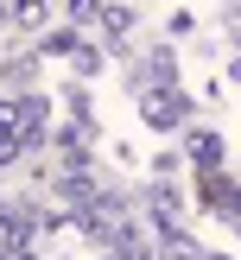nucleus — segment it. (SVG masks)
Returning a JSON list of instances; mask_svg holds the SVG:
<instances>
[{"mask_svg":"<svg viewBox=\"0 0 241 260\" xmlns=\"http://www.w3.org/2000/svg\"><path fill=\"white\" fill-rule=\"evenodd\" d=\"M140 114L159 134H178V127H190V95L184 89H152V95H140Z\"/></svg>","mask_w":241,"mask_h":260,"instance_id":"f257e3e1","label":"nucleus"},{"mask_svg":"<svg viewBox=\"0 0 241 260\" xmlns=\"http://www.w3.org/2000/svg\"><path fill=\"white\" fill-rule=\"evenodd\" d=\"M127 83L140 89V95H152V89H178V63H171V51H146V57L133 63V76H127Z\"/></svg>","mask_w":241,"mask_h":260,"instance_id":"f03ea898","label":"nucleus"},{"mask_svg":"<svg viewBox=\"0 0 241 260\" xmlns=\"http://www.w3.org/2000/svg\"><path fill=\"white\" fill-rule=\"evenodd\" d=\"M32 235H38V210L32 203H0V241L7 248H32Z\"/></svg>","mask_w":241,"mask_h":260,"instance_id":"7ed1b4c3","label":"nucleus"},{"mask_svg":"<svg viewBox=\"0 0 241 260\" xmlns=\"http://www.w3.org/2000/svg\"><path fill=\"white\" fill-rule=\"evenodd\" d=\"M108 260H146V241H140L133 222H121V235L108 241Z\"/></svg>","mask_w":241,"mask_h":260,"instance_id":"20e7f679","label":"nucleus"},{"mask_svg":"<svg viewBox=\"0 0 241 260\" xmlns=\"http://www.w3.org/2000/svg\"><path fill=\"white\" fill-rule=\"evenodd\" d=\"M190 159H203V165H216V159H222V140H216L210 127H190Z\"/></svg>","mask_w":241,"mask_h":260,"instance_id":"39448f33","label":"nucleus"},{"mask_svg":"<svg viewBox=\"0 0 241 260\" xmlns=\"http://www.w3.org/2000/svg\"><path fill=\"white\" fill-rule=\"evenodd\" d=\"M101 32H108V38H127V32H133V7H101Z\"/></svg>","mask_w":241,"mask_h":260,"instance_id":"423d86ee","label":"nucleus"},{"mask_svg":"<svg viewBox=\"0 0 241 260\" xmlns=\"http://www.w3.org/2000/svg\"><path fill=\"white\" fill-rule=\"evenodd\" d=\"M70 19H101V0H70Z\"/></svg>","mask_w":241,"mask_h":260,"instance_id":"0eeeda50","label":"nucleus"},{"mask_svg":"<svg viewBox=\"0 0 241 260\" xmlns=\"http://www.w3.org/2000/svg\"><path fill=\"white\" fill-rule=\"evenodd\" d=\"M0 260H38L32 248H7V241H0Z\"/></svg>","mask_w":241,"mask_h":260,"instance_id":"6e6552de","label":"nucleus"},{"mask_svg":"<svg viewBox=\"0 0 241 260\" xmlns=\"http://www.w3.org/2000/svg\"><path fill=\"white\" fill-rule=\"evenodd\" d=\"M228 38H235V45H241V7L228 13Z\"/></svg>","mask_w":241,"mask_h":260,"instance_id":"1a4fd4ad","label":"nucleus"},{"mask_svg":"<svg viewBox=\"0 0 241 260\" xmlns=\"http://www.w3.org/2000/svg\"><path fill=\"white\" fill-rule=\"evenodd\" d=\"M13 7H19V13H38V0H13Z\"/></svg>","mask_w":241,"mask_h":260,"instance_id":"9d476101","label":"nucleus"}]
</instances>
